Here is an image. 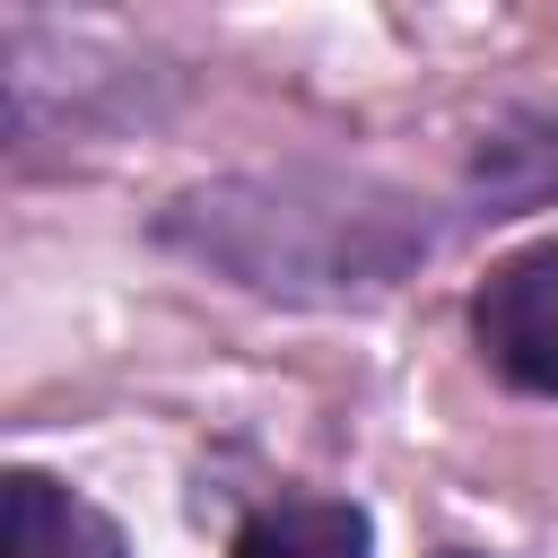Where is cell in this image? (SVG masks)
I'll list each match as a JSON object with an SVG mask.
<instances>
[{
    "instance_id": "cell-1",
    "label": "cell",
    "mask_w": 558,
    "mask_h": 558,
    "mask_svg": "<svg viewBox=\"0 0 558 558\" xmlns=\"http://www.w3.org/2000/svg\"><path fill=\"white\" fill-rule=\"evenodd\" d=\"M471 331L514 392H558V235L488 270V288L471 296Z\"/></svg>"
},
{
    "instance_id": "cell-2",
    "label": "cell",
    "mask_w": 558,
    "mask_h": 558,
    "mask_svg": "<svg viewBox=\"0 0 558 558\" xmlns=\"http://www.w3.org/2000/svg\"><path fill=\"white\" fill-rule=\"evenodd\" d=\"M0 558H122V532L105 506L44 471H9L0 488Z\"/></svg>"
},
{
    "instance_id": "cell-3",
    "label": "cell",
    "mask_w": 558,
    "mask_h": 558,
    "mask_svg": "<svg viewBox=\"0 0 558 558\" xmlns=\"http://www.w3.org/2000/svg\"><path fill=\"white\" fill-rule=\"evenodd\" d=\"M227 558H375V523L349 497H288L262 506Z\"/></svg>"
},
{
    "instance_id": "cell-4",
    "label": "cell",
    "mask_w": 558,
    "mask_h": 558,
    "mask_svg": "<svg viewBox=\"0 0 558 558\" xmlns=\"http://www.w3.org/2000/svg\"><path fill=\"white\" fill-rule=\"evenodd\" d=\"M445 558H471V549H445Z\"/></svg>"
}]
</instances>
